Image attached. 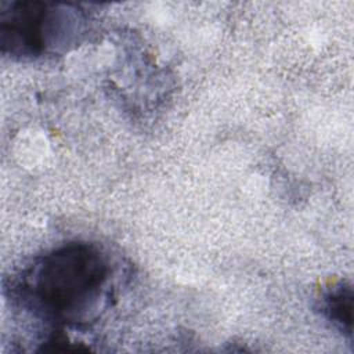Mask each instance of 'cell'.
Returning a JSON list of instances; mask_svg holds the SVG:
<instances>
[{
  "mask_svg": "<svg viewBox=\"0 0 354 354\" xmlns=\"http://www.w3.org/2000/svg\"><path fill=\"white\" fill-rule=\"evenodd\" d=\"M108 257L86 242H71L41 256L22 277L19 296L37 314L65 324L88 318L105 295Z\"/></svg>",
  "mask_w": 354,
  "mask_h": 354,
  "instance_id": "6da1fadb",
  "label": "cell"
},
{
  "mask_svg": "<svg viewBox=\"0 0 354 354\" xmlns=\"http://www.w3.org/2000/svg\"><path fill=\"white\" fill-rule=\"evenodd\" d=\"M76 18L59 4L12 1L1 4V51L19 58H36L65 44Z\"/></svg>",
  "mask_w": 354,
  "mask_h": 354,
  "instance_id": "7a4b0ae2",
  "label": "cell"
},
{
  "mask_svg": "<svg viewBox=\"0 0 354 354\" xmlns=\"http://www.w3.org/2000/svg\"><path fill=\"white\" fill-rule=\"evenodd\" d=\"M326 317L343 332L351 335L353 328V290L343 283L332 289L324 299Z\"/></svg>",
  "mask_w": 354,
  "mask_h": 354,
  "instance_id": "3957f363",
  "label": "cell"
}]
</instances>
